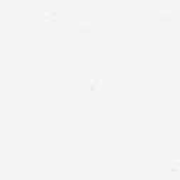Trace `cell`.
Returning a JSON list of instances; mask_svg holds the SVG:
<instances>
[{
    "label": "cell",
    "mask_w": 180,
    "mask_h": 180,
    "mask_svg": "<svg viewBox=\"0 0 180 180\" xmlns=\"http://www.w3.org/2000/svg\"><path fill=\"white\" fill-rule=\"evenodd\" d=\"M43 20H46V22H55L56 12L55 10H46V12L43 13Z\"/></svg>",
    "instance_id": "obj_3"
},
{
    "label": "cell",
    "mask_w": 180,
    "mask_h": 180,
    "mask_svg": "<svg viewBox=\"0 0 180 180\" xmlns=\"http://www.w3.org/2000/svg\"><path fill=\"white\" fill-rule=\"evenodd\" d=\"M76 30L79 33H92L94 32V23L90 22V20H81L76 25Z\"/></svg>",
    "instance_id": "obj_1"
},
{
    "label": "cell",
    "mask_w": 180,
    "mask_h": 180,
    "mask_svg": "<svg viewBox=\"0 0 180 180\" xmlns=\"http://www.w3.org/2000/svg\"><path fill=\"white\" fill-rule=\"evenodd\" d=\"M101 84H102L101 78H92L90 81V91H97L101 86Z\"/></svg>",
    "instance_id": "obj_4"
},
{
    "label": "cell",
    "mask_w": 180,
    "mask_h": 180,
    "mask_svg": "<svg viewBox=\"0 0 180 180\" xmlns=\"http://www.w3.org/2000/svg\"><path fill=\"white\" fill-rule=\"evenodd\" d=\"M157 16H159V20H160V22H172V20L174 19V12L170 10V9H163V10L159 12Z\"/></svg>",
    "instance_id": "obj_2"
}]
</instances>
